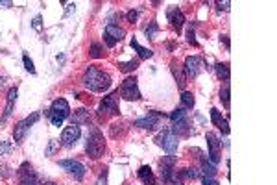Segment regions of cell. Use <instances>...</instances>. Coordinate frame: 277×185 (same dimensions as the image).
<instances>
[{"label": "cell", "instance_id": "obj_1", "mask_svg": "<svg viewBox=\"0 0 277 185\" xmlns=\"http://www.w3.org/2000/svg\"><path fill=\"white\" fill-rule=\"evenodd\" d=\"M82 84L94 92H104L108 91L109 85H111V76L102 69H98L96 65H89V69L85 70L83 78H82Z\"/></svg>", "mask_w": 277, "mask_h": 185}, {"label": "cell", "instance_id": "obj_2", "mask_svg": "<svg viewBox=\"0 0 277 185\" xmlns=\"http://www.w3.org/2000/svg\"><path fill=\"white\" fill-rule=\"evenodd\" d=\"M85 152L91 159H98L104 155L106 152V141H104V135L98 128H92L89 137H87V145H85Z\"/></svg>", "mask_w": 277, "mask_h": 185}, {"label": "cell", "instance_id": "obj_3", "mask_svg": "<svg viewBox=\"0 0 277 185\" xmlns=\"http://www.w3.org/2000/svg\"><path fill=\"white\" fill-rule=\"evenodd\" d=\"M67 117H70L69 102L65 100V98H57V100L52 102V106L48 109V119H50V123L59 128Z\"/></svg>", "mask_w": 277, "mask_h": 185}, {"label": "cell", "instance_id": "obj_4", "mask_svg": "<svg viewBox=\"0 0 277 185\" xmlns=\"http://www.w3.org/2000/svg\"><path fill=\"white\" fill-rule=\"evenodd\" d=\"M155 145L161 147L166 154H176L177 147H179V137L172 130H163L157 137H155Z\"/></svg>", "mask_w": 277, "mask_h": 185}, {"label": "cell", "instance_id": "obj_5", "mask_svg": "<svg viewBox=\"0 0 277 185\" xmlns=\"http://www.w3.org/2000/svg\"><path fill=\"white\" fill-rule=\"evenodd\" d=\"M118 98H120L118 91L108 94V96L100 102V106H98V115H100L102 119L118 115V113H120V108H118Z\"/></svg>", "mask_w": 277, "mask_h": 185}, {"label": "cell", "instance_id": "obj_6", "mask_svg": "<svg viewBox=\"0 0 277 185\" xmlns=\"http://www.w3.org/2000/svg\"><path fill=\"white\" fill-rule=\"evenodd\" d=\"M39 117H41V113L35 111L33 115L26 117V119H23V121H19V123L15 124V130H13V139H15V143H23V139L26 137L28 130H30L33 124L37 123Z\"/></svg>", "mask_w": 277, "mask_h": 185}, {"label": "cell", "instance_id": "obj_7", "mask_svg": "<svg viewBox=\"0 0 277 185\" xmlns=\"http://www.w3.org/2000/svg\"><path fill=\"white\" fill-rule=\"evenodd\" d=\"M120 96L124 100H140V91H138V84H137V78L130 76L126 78L120 85Z\"/></svg>", "mask_w": 277, "mask_h": 185}, {"label": "cell", "instance_id": "obj_8", "mask_svg": "<svg viewBox=\"0 0 277 185\" xmlns=\"http://www.w3.org/2000/svg\"><path fill=\"white\" fill-rule=\"evenodd\" d=\"M126 31L122 28H118L116 24H108L106 26V31H104V41L108 46H115L118 41H122Z\"/></svg>", "mask_w": 277, "mask_h": 185}, {"label": "cell", "instance_id": "obj_9", "mask_svg": "<svg viewBox=\"0 0 277 185\" xmlns=\"http://www.w3.org/2000/svg\"><path fill=\"white\" fill-rule=\"evenodd\" d=\"M59 167L67 170L74 180H82L85 176V167L76 159H63V161H59Z\"/></svg>", "mask_w": 277, "mask_h": 185}, {"label": "cell", "instance_id": "obj_10", "mask_svg": "<svg viewBox=\"0 0 277 185\" xmlns=\"http://www.w3.org/2000/svg\"><path fill=\"white\" fill-rule=\"evenodd\" d=\"M80 135H82V128H80V126H76V124H70V126H67V128L63 130V133H61L63 145H65L67 148H72L78 143Z\"/></svg>", "mask_w": 277, "mask_h": 185}, {"label": "cell", "instance_id": "obj_11", "mask_svg": "<svg viewBox=\"0 0 277 185\" xmlns=\"http://www.w3.org/2000/svg\"><path fill=\"white\" fill-rule=\"evenodd\" d=\"M185 74H189V76H198L201 70L205 69V62L198 58V56H189L187 60H185Z\"/></svg>", "mask_w": 277, "mask_h": 185}, {"label": "cell", "instance_id": "obj_12", "mask_svg": "<svg viewBox=\"0 0 277 185\" xmlns=\"http://www.w3.org/2000/svg\"><path fill=\"white\" fill-rule=\"evenodd\" d=\"M19 178H21L19 185H39V180H37V176H35L33 169H31L30 163L21 165V169H19Z\"/></svg>", "mask_w": 277, "mask_h": 185}, {"label": "cell", "instance_id": "obj_13", "mask_svg": "<svg viewBox=\"0 0 277 185\" xmlns=\"http://www.w3.org/2000/svg\"><path fill=\"white\" fill-rule=\"evenodd\" d=\"M163 117L165 115L157 113V111H152L150 115L142 117V119H137V121H135V126H137V128H144V130H154L155 126H159Z\"/></svg>", "mask_w": 277, "mask_h": 185}, {"label": "cell", "instance_id": "obj_14", "mask_svg": "<svg viewBox=\"0 0 277 185\" xmlns=\"http://www.w3.org/2000/svg\"><path fill=\"white\" fill-rule=\"evenodd\" d=\"M205 139H207V147H209V159H211V163L216 165V163L220 161V141L211 131L205 135Z\"/></svg>", "mask_w": 277, "mask_h": 185}, {"label": "cell", "instance_id": "obj_15", "mask_svg": "<svg viewBox=\"0 0 277 185\" xmlns=\"http://www.w3.org/2000/svg\"><path fill=\"white\" fill-rule=\"evenodd\" d=\"M211 121H213V124L222 131L223 135H229V124H227V119L222 117V113H220L216 108L211 109Z\"/></svg>", "mask_w": 277, "mask_h": 185}, {"label": "cell", "instance_id": "obj_16", "mask_svg": "<svg viewBox=\"0 0 277 185\" xmlns=\"http://www.w3.org/2000/svg\"><path fill=\"white\" fill-rule=\"evenodd\" d=\"M166 17H168V23L172 24V28H174L176 31H179L181 28H183L185 15H183V11H181V9L170 8V9H168V13H166Z\"/></svg>", "mask_w": 277, "mask_h": 185}, {"label": "cell", "instance_id": "obj_17", "mask_svg": "<svg viewBox=\"0 0 277 185\" xmlns=\"http://www.w3.org/2000/svg\"><path fill=\"white\" fill-rule=\"evenodd\" d=\"M174 165H176V157H174V155H166V157H163L161 163H159V167H161L163 180H168V178H172V170H174Z\"/></svg>", "mask_w": 277, "mask_h": 185}, {"label": "cell", "instance_id": "obj_18", "mask_svg": "<svg viewBox=\"0 0 277 185\" xmlns=\"http://www.w3.org/2000/svg\"><path fill=\"white\" fill-rule=\"evenodd\" d=\"M17 94H19V89L17 87H11L8 91V102H6V111L2 115V121H8L9 115L13 113V108H15V102H17Z\"/></svg>", "mask_w": 277, "mask_h": 185}, {"label": "cell", "instance_id": "obj_19", "mask_svg": "<svg viewBox=\"0 0 277 185\" xmlns=\"http://www.w3.org/2000/svg\"><path fill=\"white\" fill-rule=\"evenodd\" d=\"M70 121L72 124H76V126H83V124H91V115H89V111L87 109H76L74 113H70Z\"/></svg>", "mask_w": 277, "mask_h": 185}, {"label": "cell", "instance_id": "obj_20", "mask_svg": "<svg viewBox=\"0 0 277 185\" xmlns=\"http://www.w3.org/2000/svg\"><path fill=\"white\" fill-rule=\"evenodd\" d=\"M138 180H140L144 185H157V180H155L154 170L150 169L148 165H142V167L138 169Z\"/></svg>", "mask_w": 277, "mask_h": 185}, {"label": "cell", "instance_id": "obj_21", "mask_svg": "<svg viewBox=\"0 0 277 185\" xmlns=\"http://www.w3.org/2000/svg\"><path fill=\"white\" fill-rule=\"evenodd\" d=\"M170 69H172V74H174V78H176L177 87H179V89H183L185 84H187V74H185V69L177 62H172Z\"/></svg>", "mask_w": 277, "mask_h": 185}, {"label": "cell", "instance_id": "obj_22", "mask_svg": "<svg viewBox=\"0 0 277 185\" xmlns=\"http://www.w3.org/2000/svg\"><path fill=\"white\" fill-rule=\"evenodd\" d=\"M172 124H174L172 131L176 133L177 137H179V135H189V133H191V123H189L187 117H181V119H177L176 123H172Z\"/></svg>", "mask_w": 277, "mask_h": 185}, {"label": "cell", "instance_id": "obj_23", "mask_svg": "<svg viewBox=\"0 0 277 185\" xmlns=\"http://www.w3.org/2000/svg\"><path fill=\"white\" fill-rule=\"evenodd\" d=\"M216 76L223 80V82H229L231 78V70H229V65L227 63H216Z\"/></svg>", "mask_w": 277, "mask_h": 185}, {"label": "cell", "instance_id": "obj_24", "mask_svg": "<svg viewBox=\"0 0 277 185\" xmlns=\"http://www.w3.org/2000/svg\"><path fill=\"white\" fill-rule=\"evenodd\" d=\"M131 48H135V50H137L138 58H140V60H148V58H152V56H154V52H152L150 48H144V46H140L137 41H135V39L131 41Z\"/></svg>", "mask_w": 277, "mask_h": 185}, {"label": "cell", "instance_id": "obj_25", "mask_svg": "<svg viewBox=\"0 0 277 185\" xmlns=\"http://www.w3.org/2000/svg\"><path fill=\"white\" fill-rule=\"evenodd\" d=\"M201 172H203V176L215 178V174H216L215 163H209L207 159H205V157H201Z\"/></svg>", "mask_w": 277, "mask_h": 185}, {"label": "cell", "instance_id": "obj_26", "mask_svg": "<svg viewBox=\"0 0 277 185\" xmlns=\"http://www.w3.org/2000/svg\"><path fill=\"white\" fill-rule=\"evenodd\" d=\"M181 106H183V109H193L194 108V96H193V92H189V91L181 92Z\"/></svg>", "mask_w": 277, "mask_h": 185}, {"label": "cell", "instance_id": "obj_27", "mask_svg": "<svg viewBox=\"0 0 277 185\" xmlns=\"http://www.w3.org/2000/svg\"><path fill=\"white\" fill-rule=\"evenodd\" d=\"M231 89H229V84H225L223 85V89L220 91V100L223 102V108L225 109H229V106H231Z\"/></svg>", "mask_w": 277, "mask_h": 185}, {"label": "cell", "instance_id": "obj_28", "mask_svg": "<svg viewBox=\"0 0 277 185\" xmlns=\"http://www.w3.org/2000/svg\"><path fill=\"white\" fill-rule=\"evenodd\" d=\"M137 67H138V60H131L128 63H118V69L122 70V72H133Z\"/></svg>", "mask_w": 277, "mask_h": 185}, {"label": "cell", "instance_id": "obj_29", "mask_svg": "<svg viewBox=\"0 0 277 185\" xmlns=\"http://www.w3.org/2000/svg\"><path fill=\"white\" fill-rule=\"evenodd\" d=\"M89 56H91V58H94V60H98V58H102V56H104V48H102L100 43H92L91 50H89Z\"/></svg>", "mask_w": 277, "mask_h": 185}, {"label": "cell", "instance_id": "obj_30", "mask_svg": "<svg viewBox=\"0 0 277 185\" xmlns=\"http://www.w3.org/2000/svg\"><path fill=\"white\" fill-rule=\"evenodd\" d=\"M198 176H200V172L196 169H185L179 172V180H183V178H187V180H196Z\"/></svg>", "mask_w": 277, "mask_h": 185}, {"label": "cell", "instance_id": "obj_31", "mask_svg": "<svg viewBox=\"0 0 277 185\" xmlns=\"http://www.w3.org/2000/svg\"><path fill=\"white\" fill-rule=\"evenodd\" d=\"M23 62H24V69L28 70V72H31V74H35V65H33V62L30 60V56L24 54L23 56Z\"/></svg>", "mask_w": 277, "mask_h": 185}, {"label": "cell", "instance_id": "obj_32", "mask_svg": "<svg viewBox=\"0 0 277 185\" xmlns=\"http://www.w3.org/2000/svg\"><path fill=\"white\" fill-rule=\"evenodd\" d=\"M57 148H59V141L52 139V141H50V145H48V148H46V155H52Z\"/></svg>", "mask_w": 277, "mask_h": 185}, {"label": "cell", "instance_id": "obj_33", "mask_svg": "<svg viewBox=\"0 0 277 185\" xmlns=\"http://www.w3.org/2000/svg\"><path fill=\"white\" fill-rule=\"evenodd\" d=\"M181 117H185L183 108H177V109H174V111H172V115H170V121H172V123H176L177 119H181Z\"/></svg>", "mask_w": 277, "mask_h": 185}, {"label": "cell", "instance_id": "obj_34", "mask_svg": "<svg viewBox=\"0 0 277 185\" xmlns=\"http://www.w3.org/2000/svg\"><path fill=\"white\" fill-rule=\"evenodd\" d=\"M157 30H159V26H157V23H152V24H150V28H146V37L154 39L155 31H157Z\"/></svg>", "mask_w": 277, "mask_h": 185}, {"label": "cell", "instance_id": "obj_35", "mask_svg": "<svg viewBox=\"0 0 277 185\" xmlns=\"http://www.w3.org/2000/svg\"><path fill=\"white\" fill-rule=\"evenodd\" d=\"M187 41H189V43H191L193 46L198 45V41H196V37H194V30H193V28H189V31H187Z\"/></svg>", "mask_w": 277, "mask_h": 185}, {"label": "cell", "instance_id": "obj_36", "mask_svg": "<svg viewBox=\"0 0 277 185\" xmlns=\"http://www.w3.org/2000/svg\"><path fill=\"white\" fill-rule=\"evenodd\" d=\"M165 185H183V182H181V180H179V178H168V180H165Z\"/></svg>", "mask_w": 277, "mask_h": 185}, {"label": "cell", "instance_id": "obj_37", "mask_svg": "<svg viewBox=\"0 0 277 185\" xmlns=\"http://www.w3.org/2000/svg\"><path fill=\"white\" fill-rule=\"evenodd\" d=\"M216 6H218V9H220V11H229L231 2H229V0H223V2H218Z\"/></svg>", "mask_w": 277, "mask_h": 185}, {"label": "cell", "instance_id": "obj_38", "mask_svg": "<svg viewBox=\"0 0 277 185\" xmlns=\"http://www.w3.org/2000/svg\"><path fill=\"white\" fill-rule=\"evenodd\" d=\"M31 26H33V30H35V31H41V17H35Z\"/></svg>", "mask_w": 277, "mask_h": 185}, {"label": "cell", "instance_id": "obj_39", "mask_svg": "<svg viewBox=\"0 0 277 185\" xmlns=\"http://www.w3.org/2000/svg\"><path fill=\"white\" fill-rule=\"evenodd\" d=\"M203 185H218V182H216L215 178H207V176H203Z\"/></svg>", "mask_w": 277, "mask_h": 185}, {"label": "cell", "instance_id": "obj_40", "mask_svg": "<svg viewBox=\"0 0 277 185\" xmlns=\"http://www.w3.org/2000/svg\"><path fill=\"white\" fill-rule=\"evenodd\" d=\"M137 17H138L137 11H133V9H131L130 13H128V21H130V23H135V21H137Z\"/></svg>", "mask_w": 277, "mask_h": 185}, {"label": "cell", "instance_id": "obj_41", "mask_svg": "<svg viewBox=\"0 0 277 185\" xmlns=\"http://www.w3.org/2000/svg\"><path fill=\"white\" fill-rule=\"evenodd\" d=\"M13 6V2H9V0H2L0 2V8H11Z\"/></svg>", "mask_w": 277, "mask_h": 185}, {"label": "cell", "instance_id": "obj_42", "mask_svg": "<svg viewBox=\"0 0 277 185\" xmlns=\"http://www.w3.org/2000/svg\"><path fill=\"white\" fill-rule=\"evenodd\" d=\"M220 41H223L225 48H229V39H227V35H222V39H220Z\"/></svg>", "mask_w": 277, "mask_h": 185}, {"label": "cell", "instance_id": "obj_43", "mask_svg": "<svg viewBox=\"0 0 277 185\" xmlns=\"http://www.w3.org/2000/svg\"><path fill=\"white\" fill-rule=\"evenodd\" d=\"M4 80H6V78H0V87H2V84H4Z\"/></svg>", "mask_w": 277, "mask_h": 185}, {"label": "cell", "instance_id": "obj_44", "mask_svg": "<svg viewBox=\"0 0 277 185\" xmlns=\"http://www.w3.org/2000/svg\"><path fill=\"white\" fill-rule=\"evenodd\" d=\"M43 185H55V184H52V182H46V184H43Z\"/></svg>", "mask_w": 277, "mask_h": 185}]
</instances>
